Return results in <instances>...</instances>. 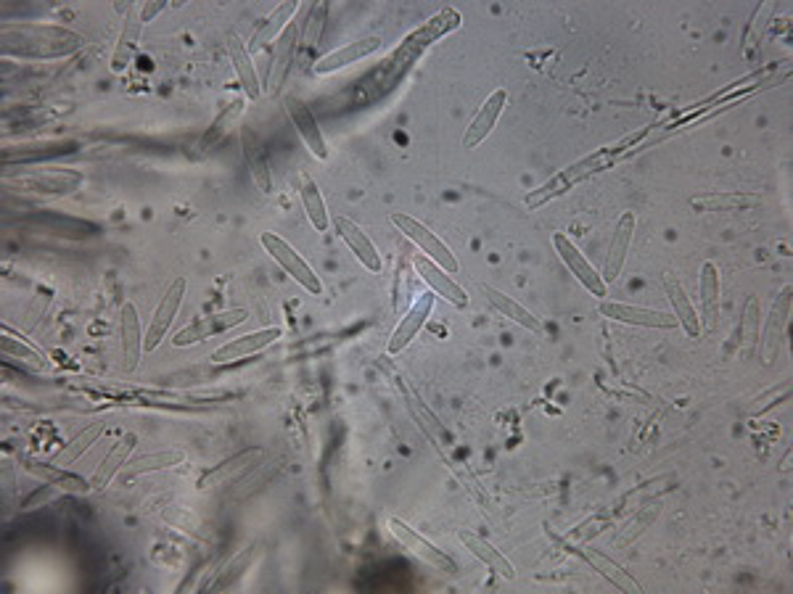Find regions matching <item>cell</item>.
I'll use <instances>...</instances> for the list:
<instances>
[{"label":"cell","instance_id":"1","mask_svg":"<svg viewBox=\"0 0 793 594\" xmlns=\"http://www.w3.org/2000/svg\"><path fill=\"white\" fill-rule=\"evenodd\" d=\"M648 130L651 127H645V130L635 132L632 138H624L619 140V143H614V146L608 148H598L595 154H590L587 159H579V162H574L571 167L561 169L558 175H553L545 185H540L537 191H532L527 196V206L529 209H537V206H542L545 201H553V198H558L561 193L571 191L574 185H579L582 180H587L590 175H595V172H603L606 167H611V164H616L619 159H622L627 151H632V148L638 146L640 140L648 135Z\"/></svg>","mask_w":793,"mask_h":594},{"label":"cell","instance_id":"2","mask_svg":"<svg viewBox=\"0 0 793 594\" xmlns=\"http://www.w3.org/2000/svg\"><path fill=\"white\" fill-rule=\"evenodd\" d=\"M82 37L61 27H19L16 32L3 30V53L30 56V59H56L82 48Z\"/></svg>","mask_w":793,"mask_h":594},{"label":"cell","instance_id":"3","mask_svg":"<svg viewBox=\"0 0 793 594\" xmlns=\"http://www.w3.org/2000/svg\"><path fill=\"white\" fill-rule=\"evenodd\" d=\"M389 220H392V225L397 230H400L402 235H408V241L416 243L418 249H421L423 254H426V257L431 259V262H437L439 267H442V270H447L450 275L460 270L458 259H455L453 251L447 249V243L439 241V235L431 233V230L426 228L423 222L413 220L410 214H402V212L392 214Z\"/></svg>","mask_w":793,"mask_h":594},{"label":"cell","instance_id":"4","mask_svg":"<svg viewBox=\"0 0 793 594\" xmlns=\"http://www.w3.org/2000/svg\"><path fill=\"white\" fill-rule=\"evenodd\" d=\"M260 241H262V246H265L267 254H270V257H273L275 262L281 264L283 270L289 272L291 278L297 280V283L304 288V291H310V294H315V296L323 294V283H320L318 272L312 270L310 264H307L302 257H299V251L294 249L291 243H286L281 238V235L270 233V230L260 235Z\"/></svg>","mask_w":793,"mask_h":594},{"label":"cell","instance_id":"5","mask_svg":"<svg viewBox=\"0 0 793 594\" xmlns=\"http://www.w3.org/2000/svg\"><path fill=\"white\" fill-rule=\"evenodd\" d=\"M389 531H392L394 539H397V542H400L402 547L410 552V555H416L418 560H423L426 565H431L434 571H439V573L458 571V565H455V560L450 558L447 552H442L439 547H434V544H431L426 536H421L418 531H413V528H410L408 523H402L400 518H389Z\"/></svg>","mask_w":793,"mask_h":594},{"label":"cell","instance_id":"6","mask_svg":"<svg viewBox=\"0 0 793 594\" xmlns=\"http://www.w3.org/2000/svg\"><path fill=\"white\" fill-rule=\"evenodd\" d=\"M246 317H249V312L241 307L225 309V312H215V315H207V317H196V320H191L186 328L175 333L172 344L178 346V349L199 344V341H207V338L217 336V333H223V330L236 328V325L244 323Z\"/></svg>","mask_w":793,"mask_h":594},{"label":"cell","instance_id":"7","mask_svg":"<svg viewBox=\"0 0 793 594\" xmlns=\"http://www.w3.org/2000/svg\"><path fill=\"white\" fill-rule=\"evenodd\" d=\"M186 291H188L186 278H175L170 283V288L164 291L162 301H159V307L154 309V317H151L149 330H146V336H143V352H154L156 346L162 344L164 336H167V330H170L172 320H175V315H178L180 304H183V299H186Z\"/></svg>","mask_w":793,"mask_h":594},{"label":"cell","instance_id":"8","mask_svg":"<svg viewBox=\"0 0 793 594\" xmlns=\"http://www.w3.org/2000/svg\"><path fill=\"white\" fill-rule=\"evenodd\" d=\"M598 312L608 320L622 325H635V328H656V330H672L677 328V320L672 312H661V309L635 307V304H622V301H601Z\"/></svg>","mask_w":793,"mask_h":594},{"label":"cell","instance_id":"9","mask_svg":"<svg viewBox=\"0 0 793 594\" xmlns=\"http://www.w3.org/2000/svg\"><path fill=\"white\" fill-rule=\"evenodd\" d=\"M299 35H302V27H299L297 22H289L286 24V30L281 32V37L275 40L273 59H270V66H267V82H265V90L270 96H275V93L283 88V82L289 80L291 66H294V56H297Z\"/></svg>","mask_w":793,"mask_h":594},{"label":"cell","instance_id":"10","mask_svg":"<svg viewBox=\"0 0 793 594\" xmlns=\"http://www.w3.org/2000/svg\"><path fill=\"white\" fill-rule=\"evenodd\" d=\"M553 246H556L558 257L564 259V264L571 270V275H574L590 294L598 296V299H606L608 283L601 278V272L587 262V257H582V251L566 238V233H553Z\"/></svg>","mask_w":793,"mask_h":594},{"label":"cell","instance_id":"11","mask_svg":"<svg viewBox=\"0 0 793 594\" xmlns=\"http://www.w3.org/2000/svg\"><path fill=\"white\" fill-rule=\"evenodd\" d=\"M19 465H22L30 476L40 478V481H45V484L56 486V489H61V492H69V494H85L90 492L93 486H90V481H85L82 476H77V473H72L69 468H64V465H56V462H40V460H32V457L27 455H19Z\"/></svg>","mask_w":793,"mask_h":594},{"label":"cell","instance_id":"12","mask_svg":"<svg viewBox=\"0 0 793 594\" xmlns=\"http://www.w3.org/2000/svg\"><path fill=\"white\" fill-rule=\"evenodd\" d=\"M434 301H437V294H434V291H431V294H421L416 301H413V307L408 309V315L402 317L400 325L394 328L392 338H389V354H400L408 349L410 341L421 333V328L426 325V320H429L431 309H434Z\"/></svg>","mask_w":793,"mask_h":594},{"label":"cell","instance_id":"13","mask_svg":"<svg viewBox=\"0 0 793 594\" xmlns=\"http://www.w3.org/2000/svg\"><path fill=\"white\" fill-rule=\"evenodd\" d=\"M505 103H508V93H505L503 88L495 90V93L482 103V109L476 111V117L471 119L468 130L463 132V148H466V151L482 146L484 140L490 138V132L495 130L497 119L503 114Z\"/></svg>","mask_w":793,"mask_h":594},{"label":"cell","instance_id":"14","mask_svg":"<svg viewBox=\"0 0 793 594\" xmlns=\"http://www.w3.org/2000/svg\"><path fill=\"white\" fill-rule=\"evenodd\" d=\"M413 267H416L418 275H421V278L429 283L434 294H439L442 299L450 301V304L458 309L468 307L466 288L460 286V283H455V280L450 278V272L442 270L437 262H431L429 257H416L413 259Z\"/></svg>","mask_w":793,"mask_h":594},{"label":"cell","instance_id":"15","mask_svg":"<svg viewBox=\"0 0 793 594\" xmlns=\"http://www.w3.org/2000/svg\"><path fill=\"white\" fill-rule=\"evenodd\" d=\"M281 333L283 330L278 328V325H273V328L254 330V333H246V336L233 338V341H228V344H223L220 349H215V352H212V362L223 365V362L241 360V357H249V354L262 352L265 346H270L273 341H278V338H281Z\"/></svg>","mask_w":793,"mask_h":594},{"label":"cell","instance_id":"16","mask_svg":"<svg viewBox=\"0 0 793 594\" xmlns=\"http://www.w3.org/2000/svg\"><path fill=\"white\" fill-rule=\"evenodd\" d=\"M334 228L336 233H339L341 241L349 246V251L363 262L365 270L381 272V254H378L376 243L365 235V230L360 228L355 220H349V217H336Z\"/></svg>","mask_w":793,"mask_h":594},{"label":"cell","instance_id":"17","mask_svg":"<svg viewBox=\"0 0 793 594\" xmlns=\"http://www.w3.org/2000/svg\"><path fill=\"white\" fill-rule=\"evenodd\" d=\"M241 148H244L246 167H249V175H252L257 191L260 193L273 191V175H270V159H267L265 143H262L260 135H257L252 127H244V130H241Z\"/></svg>","mask_w":793,"mask_h":594},{"label":"cell","instance_id":"18","mask_svg":"<svg viewBox=\"0 0 793 594\" xmlns=\"http://www.w3.org/2000/svg\"><path fill=\"white\" fill-rule=\"evenodd\" d=\"M286 111H289L291 122H294V127H297V132L302 135L304 146L310 148L312 154L318 156L320 162H326L328 159V146L326 140H323V132H320L318 127V119L312 117L310 106L304 101H299V98H286Z\"/></svg>","mask_w":793,"mask_h":594},{"label":"cell","instance_id":"19","mask_svg":"<svg viewBox=\"0 0 793 594\" xmlns=\"http://www.w3.org/2000/svg\"><path fill=\"white\" fill-rule=\"evenodd\" d=\"M632 233H635V214L624 212L622 217H619V222H616L611 243H608L606 267H603V275H601L606 283H614V280L619 278V272H622L624 267V259H627V251H630Z\"/></svg>","mask_w":793,"mask_h":594},{"label":"cell","instance_id":"20","mask_svg":"<svg viewBox=\"0 0 793 594\" xmlns=\"http://www.w3.org/2000/svg\"><path fill=\"white\" fill-rule=\"evenodd\" d=\"M378 48H381V37L378 35H371V37H363V40H355V43L344 45V48H336V51L326 53L323 59L315 61V74H331V72H339V69H344V66L355 64V61L365 59V56H371V53H376Z\"/></svg>","mask_w":793,"mask_h":594},{"label":"cell","instance_id":"21","mask_svg":"<svg viewBox=\"0 0 793 594\" xmlns=\"http://www.w3.org/2000/svg\"><path fill=\"white\" fill-rule=\"evenodd\" d=\"M135 444H138V436H135V433H125V436H122V439H119L112 449H109V455L98 462L96 473H93V478H90L93 492H104L106 486L112 484L114 478L119 476V470L127 465V457L133 455Z\"/></svg>","mask_w":793,"mask_h":594},{"label":"cell","instance_id":"22","mask_svg":"<svg viewBox=\"0 0 793 594\" xmlns=\"http://www.w3.org/2000/svg\"><path fill=\"white\" fill-rule=\"evenodd\" d=\"M788 312H791V286H786L780 291L778 301H775L770 309L767 325H764V336H762L764 365H770L772 357L778 354L780 341H783V333H786V325H788Z\"/></svg>","mask_w":793,"mask_h":594},{"label":"cell","instance_id":"23","mask_svg":"<svg viewBox=\"0 0 793 594\" xmlns=\"http://www.w3.org/2000/svg\"><path fill=\"white\" fill-rule=\"evenodd\" d=\"M228 53H230V61H233V69H236V77H238V82H241V88H244L246 98H249V101H257V98L262 96L260 74H257V69H254V61H252V56H249V48H246L244 40H241L236 32H230L228 35Z\"/></svg>","mask_w":793,"mask_h":594},{"label":"cell","instance_id":"24","mask_svg":"<svg viewBox=\"0 0 793 594\" xmlns=\"http://www.w3.org/2000/svg\"><path fill=\"white\" fill-rule=\"evenodd\" d=\"M664 291H667V299L669 304H672V315H675L677 325L685 330V336L688 338L701 336V330H704L701 328V317H698V312L693 309V301L688 299L685 288L680 286V280H677L675 275H664Z\"/></svg>","mask_w":793,"mask_h":594},{"label":"cell","instance_id":"25","mask_svg":"<svg viewBox=\"0 0 793 594\" xmlns=\"http://www.w3.org/2000/svg\"><path fill=\"white\" fill-rule=\"evenodd\" d=\"M119 328H122V362H125L127 373H133L143 354L141 320H138V309H135L133 301H125V304H122Z\"/></svg>","mask_w":793,"mask_h":594},{"label":"cell","instance_id":"26","mask_svg":"<svg viewBox=\"0 0 793 594\" xmlns=\"http://www.w3.org/2000/svg\"><path fill=\"white\" fill-rule=\"evenodd\" d=\"M460 544L466 547L471 555H474L476 560H482L487 568H490L492 573H497V576H503L505 581H513L516 579V568H513V563L508 558H505L503 552L495 550L487 539H482L479 534H474V531H460Z\"/></svg>","mask_w":793,"mask_h":594},{"label":"cell","instance_id":"27","mask_svg":"<svg viewBox=\"0 0 793 594\" xmlns=\"http://www.w3.org/2000/svg\"><path fill=\"white\" fill-rule=\"evenodd\" d=\"M141 27H143L141 8L133 3V6H127V11H125L122 35H119L117 51H114V56H112L114 72H125L127 69V64H130V59H133L135 48H138V40H141Z\"/></svg>","mask_w":793,"mask_h":594},{"label":"cell","instance_id":"28","mask_svg":"<svg viewBox=\"0 0 793 594\" xmlns=\"http://www.w3.org/2000/svg\"><path fill=\"white\" fill-rule=\"evenodd\" d=\"M186 460V452L180 449H164V452H149V455H141L130 460L125 468L119 470V481H133L138 476H146V473H156V470H167L175 468L180 462Z\"/></svg>","mask_w":793,"mask_h":594},{"label":"cell","instance_id":"29","mask_svg":"<svg viewBox=\"0 0 793 594\" xmlns=\"http://www.w3.org/2000/svg\"><path fill=\"white\" fill-rule=\"evenodd\" d=\"M698 294H701V328H714L719 320V270L714 262L701 264V280H698Z\"/></svg>","mask_w":793,"mask_h":594},{"label":"cell","instance_id":"30","mask_svg":"<svg viewBox=\"0 0 793 594\" xmlns=\"http://www.w3.org/2000/svg\"><path fill=\"white\" fill-rule=\"evenodd\" d=\"M3 341H0V352H3V357L6 360H19V362H27L30 367H35V370H45L48 367V357H45L43 352H40L38 346L32 344V341H27V338L22 336V333H16V330H11L8 325H3Z\"/></svg>","mask_w":793,"mask_h":594},{"label":"cell","instance_id":"31","mask_svg":"<svg viewBox=\"0 0 793 594\" xmlns=\"http://www.w3.org/2000/svg\"><path fill=\"white\" fill-rule=\"evenodd\" d=\"M482 294L487 296V301H490L497 312H503V315L508 317V320H513L516 325L532 330V333H540L542 330L540 320H537V317H534L532 312L524 307V304H519V301L511 299L508 294H503V291H497V288H492V286H482Z\"/></svg>","mask_w":793,"mask_h":594},{"label":"cell","instance_id":"32","mask_svg":"<svg viewBox=\"0 0 793 594\" xmlns=\"http://www.w3.org/2000/svg\"><path fill=\"white\" fill-rule=\"evenodd\" d=\"M265 455L260 447L254 449H246V452H238L236 457H230L228 462H220L217 468L207 470L204 476L199 478V489H207V486H217V484H225L228 478H236L238 473H244V470H249V465L252 462H257L260 457Z\"/></svg>","mask_w":793,"mask_h":594},{"label":"cell","instance_id":"33","mask_svg":"<svg viewBox=\"0 0 793 594\" xmlns=\"http://www.w3.org/2000/svg\"><path fill=\"white\" fill-rule=\"evenodd\" d=\"M106 431V423H101V420H96V423H90L88 428H82L80 433H77L75 439L69 441L67 447H61L56 455H53L51 462H56V465H64V468H69V465H75L77 460H80L85 452H88L93 444H96V439L101 436V433Z\"/></svg>","mask_w":793,"mask_h":594},{"label":"cell","instance_id":"34","mask_svg":"<svg viewBox=\"0 0 793 594\" xmlns=\"http://www.w3.org/2000/svg\"><path fill=\"white\" fill-rule=\"evenodd\" d=\"M299 196H302L304 212H307V217H310L312 228L318 230V233H326L328 225H331V220H328L326 201H323V196H320L318 183H315L312 177L302 175V183H299Z\"/></svg>","mask_w":793,"mask_h":594},{"label":"cell","instance_id":"35","mask_svg":"<svg viewBox=\"0 0 793 594\" xmlns=\"http://www.w3.org/2000/svg\"><path fill=\"white\" fill-rule=\"evenodd\" d=\"M294 11H297V3H281L273 14L265 16V19L257 24V32H254L252 43H249V51H252V48H260V45L267 43V40H278L281 32L286 30V24L291 22Z\"/></svg>","mask_w":793,"mask_h":594},{"label":"cell","instance_id":"36","mask_svg":"<svg viewBox=\"0 0 793 594\" xmlns=\"http://www.w3.org/2000/svg\"><path fill=\"white\" fill-rule=\"evenodd\" d=\"M579 555H582V558H585L587 563L593 565L595 571L601 573L603 579L611 581L614 587L624 589V592H643V589H640L638 581L632 579L630 573H624L622 568H619V565L614 563V560H606V558H603V555H601V552H598V550H582V552H579Z\"/></svg>","mask_w":793,"mask_h":594},{"label":"cell","instance_id":"37","mask_svg":"<svg viewBox=\"0 0 793 594\" xmlns=\"http://www.w3.org/2000/svg\"><path fill=\"white\" fill-rule=\"evenodd\" d=\"M257 550H260V544H252V547H246V550L238 552L236 558L225 565L223 573H220V579H217L209 589H212V592H223V589L233 587V584H236V581L244 576L246 568L254 563V558H257Z\"/></svg>","mask_w":793,"mask_h":594},{"label":"cell","instance_id":"38","mask_svg":"<svg viewBox=\"0 0 793 594\" xmlns=\"http://www.w3.org/2000/svg\"><path fill=\"white\" fill-rule=\"evenodd\" d=\"M244 114V98H236V101H230V106H225L223 114L212 122V127L207 130V135L201 138V148H212L215 143H220V140L228 135V130L233 125H236V119Z\"/></svg>","mask_w":793,"mask_h":594},{"label":"cell","instance_id":"39","mask_svg":"<svg viewBox=\"0 0 793 594\" xmlns=\"http://www.w3.org/2000/svg\"><path fill=\"white\" fill-rule=\"evenodd\" d=\"M326 19H328V3L326 0H320L318 6L310 11V16H307V30H304V40H302L304 48H315V45L320 43V35H323Z\"/></svg>","mask_w":793,"mask_h":594},{"label":"cell","instance_id":"40","mask_svg":"<svg viewBox=\"0 0 793 594\" xmlns=\"http://www.w3.org/2000/svg\"><path fill=\"white\" fill-rule=\"evenodd\" d=\"M408 404H410V410H413V415H421L423 423H429V426H426V431L431 433V439H439V436H445V428H442V423H439V420L434 418V415H431L429 410H426V404H423L421 396L410 394V391H408Z\"/></svg>","mask_w":793,"mask_h":594},{"label":"cell","instance_id":"41","mask_svg":"<svg viewBox=\"0 0 793 594\" xmlns=\"http://www.w3.org/2000/svg\"><path fill=\"white\" fill-rule=\"evenodd\" d=\"M162 8H164V3H143V8H141L143 24H149L151 19H154V16L162 11Z\"/></svg>","mask_w":793,"mask_h":594}]
</instances>
